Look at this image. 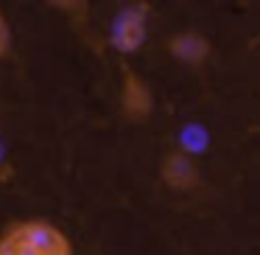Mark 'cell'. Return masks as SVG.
<instances>
[{"label": "cell", "mask_w": 260, "mask_h": 255, "mask_svg": "<svg viewBox=\"0 0 260 255\" xmlns=\"http://www.w3.org/2000/svg\"><path fill=\"white\" fill-rule=\"evenodd\" d=\"M146 37H148V12L146 6H132L123 9L118 14L112 25V45L118 48L120 53H135L146 45Z\"/></svg>", "instance_id": "obj_2"}, {"label": "cell", "mask_w": 260, "mask_h": 255, "mask_svg": "<svg viewBox=\"0 0 260 255\" xmlns=\"http://www.w3.org/2000/svg\"><path fill=\"white\" fill-rule=\"evenodd\" d=\"M120 109L132 121H143L154 112V90L135 70H126L120 81Z\"/></svg>", "instance_id": "obj_3"}, {"label": "cell", "mask_w": 260, "mask_h": 255, "mask_svg": "<svg viewBox=\"0 0 260 255\" xmlns=\"http://www.w3.org/2000/svg\"><path fill=\"white\" fill-rule=\"evenodd\" d=\"M12 42H14L12 23H9V17L3 14V9H0V59H6L9 53H12Z\"/></svg>", "instance_id": "obj_6"}, {"label": "cell", "mask_w": 260, "mask_h": 255, "mask_svg": "<svg viewBox=\"0 0 260 255\" xmlns=\"http://www.w3.org/2000/svg\"><path fill=\"white\" fill-rule=\"evenodd\" d=\"M168 53L174 59H179V62H185V65H202L210 59L213 45H210V40L204 34H199V31H179V34H174L168 40Z\"/></svg>", "instance_id": "obj_5"}, {"label": "cell", "mask_w": 260, "mask_h": 255, "mask_svg": "<svg viewBox=\"0 0 260 255\" xmlns=\"http://www.w3.org/2000/svg\"><path fill=\"white\" fill-rule=\"evenodd\" d=\"M0 255H76V247L53 221L23 219L0 233Z\"/></svg>", "instance_id": "obj_1"}, {"label": "cell", "mask_w": 260, "mask_h": 255, "mask_svg": "<svg viewBox=\"0 0 260 255\" xmlns=\"http://www.w3.org/2000/svg\"><path fill=\"white\" fill-rule=\"evenodd\" d=\"M159 177H162V182L168 188H174V191H190L199 182V168L187 154L174 152V154H165L162 157Z\"/></svg>", "instance_id": "obj_4"}]
</instances>
